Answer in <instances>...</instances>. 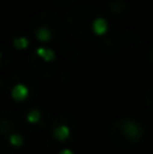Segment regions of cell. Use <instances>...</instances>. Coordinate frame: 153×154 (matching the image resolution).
I'll return each mask as SVG.
<instances>
[{
    "label": "cell",
    "mask_w": 153,
    "mask_h": 154,
    "mask_svg": "<svg viewBox=\"0 0 153 154\" xmlns=\"http://www.w3.org/2000/svg\"><path fill=\"white\" fill-rule=\"evenodd\" d=\"M34 54L38 57V58L45 60L46 62H50L56 58V53H54L53 50H50V49H48V48H38Z\"/></svg>",
    "instance_id": "obj_7"
},
{
    "label": "cell",
    "mask_w": 153,
    "mask_h": 154,
    "mask_svg": "<svg viewBox=\"0 0 153 154\" xmlns=\"http://www.w3.org/2000/svg\"><path fill=\"white\" fill-rule=\"evenodd\" d=\"M76 130V125L73 123V118L69 115L60 114L53 119L50 127L52 138L57 142H68L72 139Z\"/></svg>",
    "instance_id": "obj_2"
},
{
    "label": "cell",
    "mask_w": 153,
    "mask_h": 154,
    "mask_svg": "<svg viewBox=\"0 0 153 154\" xmlns=\"http://www.w3.org/2000/svg\"><path fill=\"white\" fill-rule=\"evenodd\" d=\"M108 134L117 145L129 147L141 141L144 135V126L134 118L122 116L111 123Z\"/></svg>",
    "instance_id": "obj_1"
},
{
    "label": "cell",
    "mask_w": 153,
    "mask_h": 154,
    "mask_svg": "<svg viewBox=\"0 0 153 154\" xmlns=\"http://www.w3.org/2000/svg\"><path fill=\"white\" fill-rule=\"evenodd\" d=\"M149 60H151V62H153V46L151 48V50H149Z\"/></svg>",
    "instance_id": "obj_12"
},
{
    "label": "cell",
    "mask_w": 153,
    "mask_h": 154,
    "mask_svg": "<svg viewBox=\"0 0 153 154\" xmlns=\"http://www.w3.org/2000/svg\"><path fill=\"white\" fill-rule=\"evenodd\" d=\"M146 104H148L149 108L153 109V89L149 91L148 95H146Z\"/></svg>",
    "instance_id": "obj_10"
},
{
    "label": "cell",
    "mask_w": 153,
    "mask_h": 154,
    "mask_svg": "<svg viewBox=\"0 0 153 154\" xmlns=\"http://www.w3.org/2000/svg\"><path fill=\"white\" fill-rule=\"evenodd\" d=\"M0 60H2V51H0Z\"/></svg>",
    "instance_id": "obj_13"
},
{
    "label": "cell",
    "mask_w": 153,
    "mask_h": 154,
    "mask_svg": "<svg viewBox=\"0 0 153 154\" xmlns=\"http://www.w3.org/2000/svg\"><path fill=\"white\" fill-rule=\"evenodd\" d=\"M107 29H108L107 20L100 15L95 16V19L91 23V32H94V34H96V35H103V34H106Z\"/></svg>",
    "instance_id": "obj_5"
},
{
    "label": "cell",
    "mask_w": 153,
    "mask_h": 154,
    "mask_svg": "<svg viewBox=\"0 0 153 154\" xmlns=\"http://www.w3.org/2000/svg\"><path fill=\"white\" fill-rule=\"evenodd\" d=\"M58 154H75V153H73L70 149H62V150H60Z\"/></svg>",
    "instance_id": "obj_11"
},
{
    "label": "cell",
    "mask_w": 153,
    "mask_h": 154,
    "mask_svg": "<svg viewBox=\"0 0 153 154\" xmlns=\"http://www.w3.org/2000/svg\"><path fill=\"white\" fill-rule=\"evenodd\" d=\"M12 45L16 49H26L30 45V39L26 35H18V37H14L12 39Z\"/></svg>",
    "instance_id": "obj_9"
},
{
    "label": "cell",
    "mask_w": 153,
    "mask_h": 154,
    "mask_svg": "<svg viewBox=\"0 0 153 154\" xmlns=\"http://www.w3.org/2000/svg\"><path fill=\"white\" fill-rule=\"evenodd\" d=\"M49 20H37L34 18V22L31 23L33 35L35 39L42 43H49L56 38V29L48 23Z\"/></svg>",
    "instance_id": "obj_3"
},
{
    "label": "cell",
    "mask_w": 153,
    "mask_h": 154,
    "mask_svg": "<svg viewBox=\"0 0 153 154\" xmlns=\"http://www.w3.org/2000/svg\"><path fill=\"white\" fill-rule=\"evenodd\" d=\"M41 119H42V111H41L38 107L30 108L29 111L26 112V120L30 125H37V123L41 122Z\"/></svg>",
    "instance_id": "obj_6"
},
{
    "label": "cell",
    "mask_w": 153,
    "mask_h": 154,
    "mask_svg": "<svg viewBox=\"0 0 153 154\" xmlns=\"http://www.w3.org/2000/svg\"><path fill=\"white\" fill-rule=\"evenodd\" d=\"M8 142H10V145L11 146H14V147H20L22 145H23V142H24V138H23V135H22L20 133L14 131V133H11L10 137H8Z\"/></svg>",
    "instance_id": "obj_8"
},
{
    "label": "cell",
    "mask_w": 153,
    "mask_h": 154,
    "mask_svg": "<svg viewBox=\"0 0 153 154\" xmlns=\"http://www.w3.org/2000/svg\"><path fill=\"white\" fill-rule=\"evenodd\" d=\"M29 95H30V88L27 87L26 84L18 82V84H15L11 88V96H12V99L16 101L24 100V99H27Z\"/></svg>",
    "instance_id": "obj_4"
}]
</instances>
